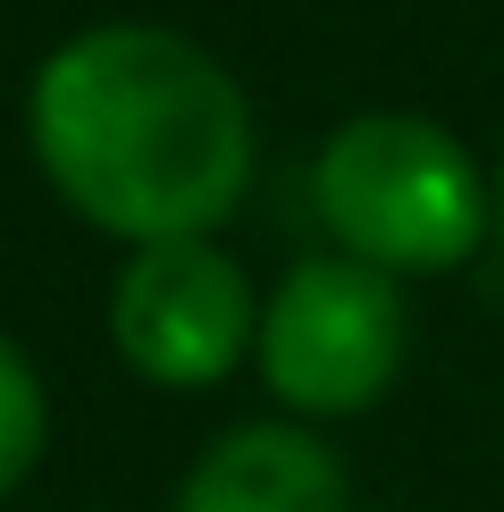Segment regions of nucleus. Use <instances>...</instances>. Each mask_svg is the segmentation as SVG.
<instances>
[{
	"label": "nucleus",
	"mask_w": 504,
	"mask_h": 512,
	"mask_svg": "<svg viewBox=\"0 0 504 512\" xmlns=\"http://www.w3.org/2000/svg\"><path fill=\"white\" fill-rule=\"evenodd\" d=\"M311 202L336 252L378 277H446L496 219V194L479 185L471 152L412 110H362L336 126L311 168Z\"/></svg>",
	"instance_id": "2"
},
{
	"label": "nucleus",
	"mask_w": 504,
	"mask_h": 512,
	"mask_svg": "<svg viewBox=\"0 0 504 512\" xmlns=\"http://www.w3.org/2000/svg\"><path fill=\"white\" fill-rule=\"evenodd\" d=\"M177 512H345V462L294 420H252L185 471Z\"/></svg>",
	"instance_id": "5"
},
{
	"label": "nucleus",
	"mask_w": 504,
	"mask_h": 512,
	"mask_svg": "<svg viewBox=\"0 0 504 512\" xmlns=\"http://www.w3.org/2000/svg\"><path fill=\"white\" fill-rule=\"evenodd\" d=\"M261 378L286 412L303 420H345L387 395L404 370V294L345 252L294 261L278 294L261 303Z\"/></svg>",
	"instance_id": "3"
},
{
	"label": "nucleus",
	"mask_w": 504,
	"mask_h": 512,
	"mask_svg": "<svg viewBox=\"0 0 504 512\" xmlns=\"http://www.w3.org/2000/svg\"><path fill=\"white\" fill-rule=\"evenodd\" d=\"M42 177L118 244H194L252 185L244 84L168 26H93L26 93Z\"/></svg>",
	"instance_id": "1"
},
{
	"label": "nucleus",
	"mask_w": 504,
	"mask_h": 512,
	"mask_svg": "<svg viewBox=\"0 0 504 512\" xmlns=\"http://www.w3.org/2000/svg\"><path fill=\"white\" fill-rule=\"evenodd\" d=\"M496 236H504V168H496Z\"/></svg>",
	"instance_id": "7"
},
{
	"label": "nucleus",
	"mask_w": 504,
	"mask_h": 512,
	"mask_svg": "<svg viewBox=\"0 0 504 512\" xmlns=\"http://www.w3.org/2000/svg\"><path fill=\"white\" fill-rule=\"evenodd\" d=\"M110 336L126 370H143L152 387H219L261 345V303L236 252H219L210 236L143 244L110 286Z\"/></svg>",
	"instance_id": "4"
},
{
	"label": "nucleus",
	"mask_w": 504,
	"mask_h": 512,
	"mask_svg": "<svg viewBox=\"0 0 504 512\" xmlns=\"http://www.w3.org/2000/svg\"><path fill=\"white\" fill-rule=\"evenodd\" d=\"M42 445H51V395H42L34 361L0 336V496H17L34 479Z\"/></svg>",
	"instance_id": "6"
}]
</instances>
